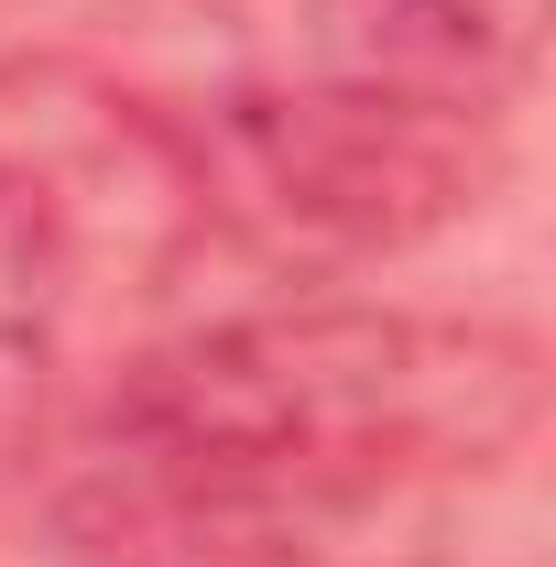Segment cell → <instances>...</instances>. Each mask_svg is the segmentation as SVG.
Returning a JSON list of instances; mask_svg holds the SVG:
<instances>
[{
	"instance_id": "cell-5",
	"label": "cell",
	"mask_w": 556,
	"mask_h": 567,
	"mask_svg": "<svg viewBox=\"0 0 556 567\" xmlns=\"http://www.w3.org/2000/svg\"><path fill=\"white\" fill-rule=\"evenodd\" d=\"M371 11L393 22V55H371V66L447 76V87H470L491 66H524L535 22H546V0H371Z\"/></svg>"
},
{
	"instance_id": "cell-1",
	"label": "cell",
	"mask_w": 556,
	"mask_h": 567,
	"mask_svg": "<svg viewBox=\"0 0 556 567\" xmlns=\"http://www.w3.org/2000/svg\"><path fill=\"white\" fill-rule=\"evenodd\" d=\"M546 415V350L502 317L415 306H274L132 360L99 404V447L274 458L328 481L447 492L502 470Z\"/></svg>"
},
{
	"instance_id": "cell-3",
	"label": "cell",
	"mask_w": 556,
	"mask_h": 567,
	"mask_svg": "<svg viewBox=\"0 0 556 567\" xmlns=\"http://www.w3.org/2000/svg\"><path fill=\"white\" fill-rule=\"evenodd\" d=\"M55 546L76 567H436L447 492L87 436L76 481L55 492Z\"/></svg>"
},
{
	"instance_id": "cell-2",
	"label": "cell",
	"mask_w": 556,
	"mask_h": 567,
	"mask_svg": "<svg viewBox=\"0 0 556 567\" xmlns=\"http://www.w3.org/2000/svg\"><path fill=\"white\" fill-rule=\"evenodd\" d=\"M186 175L197 218L251 229L284 262H382L491 208L502 121L447 76L328 66L218 99L186 142Z\"/></svg>"
},
{
	"instance_id": "cell-4",
	"label": "cell",
	"mask_w": 556,
	"mask_h": 567,
	"mask_svg": "<svg viewBox=\"0 0 556 567\" xmlns=\"http://www.w3.org/2000/svg\"><path fill=\"white\" fill-rule=\"evenodd\" d=\"M66 306H76V229L22 164H0V481L44 436Z\"/></svg>"
}]
</instances>
